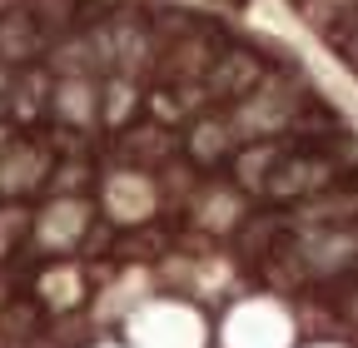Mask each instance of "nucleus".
<instances>
[{"instance_id": "1", "label": "nucleus", "mask_w": 358, "mask_h": 348, "mask_svg": "<svg viewBox=\"0 0 358 348\" xmlns=\"http://www.w3.org/2000/svg\"><path fill=\"white\" fill-rule=\"evenodd\" d=\"M319 184H329V164L324 159H289L279 169V180H268L274 194H303V189H319Z\"/></svg>"}]
</instances>
